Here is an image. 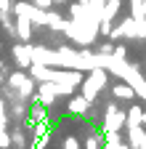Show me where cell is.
<instances>
[{
  "mask_svg": "<svg viewBox=\"0 0 146 149\" xmlns=\"http://www.w3.org/2000/svg\"><path fill=\"white\" fill-rule=\"evenodd\" d=\"M0 72H6V64H3V61H0Z\"/></svg>",
  "mask_w": 146,
  "mask_h": 149,
  "instance_id": "ffe728a7",
  "label": "cell"
},
{
  "mask_svg": "<svg viewBox=\"0 0 146 149\" xmlns=\"http://www.w3.org/2000/svg\"><path fill=\"white\" fill-rule=\"evenodd\" d=\"M6 146H11V133H6V130L0 128V149H6Z\"/></svg>",
  "mask_w": 146,
  "mask_h": 149,
  "instance_id": "2e32d148",
  "label": "cell"
},
{
  "mask_svg": "<svg viewBox=\"0 0 146 149\" xmlns=\"http://www.w3.org/2000/svg\"><path fill=\"white\" fill-rule=\"evenodd\" d=\"M8 85L19 91V96H21V99H32V96H37V93H35L32 80L27 77V74H21V72H13L11 77H8Z\"/></svg>",
  "mask_w": 146,
  "mask_h": 149,
  "instance_id": "3957f363",
  "label": "cell"
},
{
  "mask_svg": "<svg viewBox=\"0 0 146 149\" xmlns=\"http://www.w3.org/2000/svg\"><path fill=\"white\" fill-rule=\"evenodd\" d=\"M104 146V139L96 133V136H88V141H85V149H101Z\"/></svg>",
  "mask_w": 146,
  "mask_h": 149,
  "instance_id": "8fae6325",
  "label": "cell"
},
{
  "mask_svg": "<svg viewBox=\"0 0 146 149\" xmlns=\"http://www.w3.org/2000/svg\"><path fill=\"white\" fill-rule=\"evenodd\" d=\"M66 107H69V115H77V117H82V115H88L90 101H88L85 96H72Z\"/></svg>",
  "mask_w": 146,
  "mask_h": 149,
  "instance_id": "5b68a950",
  "label": "cell"
},
{
  "mask_svg": "<svg viewBox=\"0 0 146 149\" xmlns=\"http://www.w3.org/2000/svg\"><path fill=\"white\" fill-rule=\"evenodd\" d=\"M24 112H27V109H24V104H21V101H13V107H11V115H13L16 120H24Z\"/></svg>",
  "mask_w": 146,
  "mask_h": 149,
  "instance_id": "7c38bea8",
  "label": "cell"
},
{
  "mask_svg": "<svg viewBox=\"0 0 146 149\" xmlns=\"http://www.w3.org/2000/svg\"><path fill=\"white\" fill-rule=\"evenodd\" d=\"M80 3H88V0H80Z\"/></svg>",
  "mask_w": 146,
  "mask_h": 149,
  "instance_id": "44dd1931",
  "label": "cell"
},
{
  "mask_svg": "<svg viewBox=\"0 0 146 149\" xmlns=\"http://www.w3.org/2000/svg\"><path fill=\"white\" fill-rule=\"evenodd\" d=\"M112 93H114V99H125V101H130V99L136 96V88H133V83H117V85L112 88Z\"/></svg>",
  "mask_w": 146,
  "mask_h": 149,
  "instance_id": "ba28073f",
  "label": "cell"
},
{
  "mask_svg": "<svg viewBox=\"0 0 146 149\" xmlns=\"http://www.w3.org/2000/svg\"><path fill=\"white\" fill-rule=\"evenodd\" d=\"M32 24H35V22H32L27 13H19V22H16V32H19V37H21L24 43L32 37Z\"/></svg>",
  "mask_w": 146,
  "mask_h": 149,
  "instance_id": "52a82bcc",
  "label": "cell"
},
{
  "mask_svg": "<svg viewBox=\"0 0 146 149\" xmlns=\"http://www.w3.org/2000/svg\"><path fill=\"white\" fill-rule=\"evenodd\" d=\"M11 136H13V139H11V144H13L16 149H24V146H27V139H24V133H21V130H13Z\"/></svg>",
  "mask_w": 146,
  "mask_h": 149,
  "instance_id": "30bf717a",
  "label": "cell"
},
{
  "mask_svg": "<svg viewBox=\"0 0 146 149\" xmlns=\"http://www.w3.org/2000/svg\"><path fill=\"white\" fill-rule=\"evenodd\" d=\"M106 85V72L101 69V67H96V69H90V74H88V80H82V96L88 99V101H96V96H98V91Z\"/></svg>",
  "mask_w": 146,
  "mask_h": 149,
  "instance_id": "6da1fadb",
  "label": "cell"
},
{
  "mask_svg": "<svg viewBox=\"0 0 146 149\" xmlns=\"http://www.w3.org/2000/svg\"><path fill=\"white\" fill-rule=\"evenodd\" d=\"M56 96H61V88H59V83H53V80L40 83V93H37V99H40L45 107H51L53 101H56Z\"/></svg>",
  "mask_w": 146,
  "mask_h": 149,
  "instance_id": "277c9868",
  "label": "cell"
},
{
  "mask_svg": "<svg viewBox=\"0 0 146 149\" xmlns=\"http://www.w3.org/2000/svg\"><path fill=\"white\" fill-rule=\"evenodd\" d=\"M114 48H117L114 43H104V45L98 48V53H104V56H112V53H114Z\"/></svg>",
  "mask_w": 146,
  "mask_h": 149,
  "instance_id": "e0dca14e",
  "label": "cell"
},
{
  "mask_svg": "<svg viewBox=\"0 0 146 149\" xmlns=\"http://www.w3.org/2000/svg\"><path fill=\"white\" fill-rule=\"evenodd\" d=\"M112 29H114V27H112V19H101L98 32H101V35H112Z\"/></svg>",
  "mask_w": 146,
  "mask_h": 149,
  "instance_id": "4fadbf2b",
  "label": "cell"
},
{
  "mask_svg": "<svg viewBox=\"0 0 146 149\" xmlns=\"http://www.w3.org/2000/svg\"><path fill=\"white\" fill-rule=\"evenodd\" d=\"M37 8H45V11H51V6H53V0H32Z\"/></svg>",
  "mask_w": 146,
  "mask_h": 149,
  "instance_id": "ac0fdd59",
  "label": "cell"
},
{
  "mask_svg": "<svg viewBox=\"0 0 146 149\" xmlns=\"http://www.w3.org/2000/svg\"><path fill=\"white\" fill-rule=\"evenodd\" d=\"M106 149H133V146H130V144H120V141H117V144H106Z\"/></svg>",
  "mask_w": 146,
  "mask_h": 149,
  "instance_id": "d6986e66",
  "label": "cell"
},
{
  "mask_svg": "<svg viewBox=\"0 0 146 149\" xmlns=\"http://www.w3.org/2000/svg\"><path fill=\"white\" fill-rule=\"evenodd\" d=\"M64 149H82V146H80V141L75 136H66L64 139Z\"/></svg>",
  "mask_w": 146,
  "mask_h": 149,
  "instance_id": "5bb4252c",
  "label": "cell"
},
{
  "mask_svg": "<svg viewBox=\"0 0 146 149\" xmlns=\"http://www.w3.org/2000/svg\"><path fill=\"white\" fill-rule=\"evenodd\" d=\"M127 125H143V109L141 107H130V112H127Z\"/></svg>",
  "mask_w": 146,
  "mask_h": 149,
  "instance_id": "9c48e42d",
  "label": "cell"
},
{
  "mask_svg": "<svg viewBox=\"0 0 146 149\" xmlns=\"http://www.w3.org/2000/svg\"><path fill=\"white\" fill-rule=\"evenodd\" d=\"M127 125V112H120L114 104L106 107V117H104V133H109V130H120Z\"/></svg>",
  "mask_w": 146,
  "mask_h": 149,
  "instance_id": "7a4b0ae2",
  "label": "cell"
},
{
  "mask_svg": "<svg viewBox=\"0 0 146 149\" xmlns=\"http://www.w3.org/2000/svg\"><path fill=\"white\" fill-rule=\"evenodd\" d=\"M112 56H114V59H117V61H125V56H127V48H125V45H117Z\"/></svg>",
  "mask_w": 146,
  "mask_h": 149,
  "instance_id": "9a60e30c",
  "label": "cell"
},
{
  "mask_svg": "<svg viewBox=\"0 0 146 149\" xmlns=\"http://www.w3.org/2000/svg\"><path fill=\"white\" fill-rule=\"evenodd\" d=\"M13 59H16L19 67H29L32 59H35V53H32L29 45H13Z\"/></svg>",
  "mask_w": 146,
  "mask_h": 149,
  "instance_id": "8992f818",
  "label": "cell"
}]
</instances>
